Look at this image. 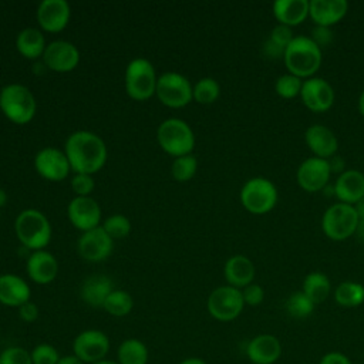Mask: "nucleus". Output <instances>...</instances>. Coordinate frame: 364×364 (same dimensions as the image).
Listing matches in <instances>:
<instances>
[{"mask_svg":"<svg viewBox=\"0 0 364 364\" xmlns=\"http://www.w3.org/2000/svg\"><path fill=\"white\" fill-rule=\"evenodd\" d=\"M109 351L108 336L97 328H88L78 333L73 341V354L84 364H94L105 360Z\"/></svg>","mask_w":364,"mask_h":364,"instance_id":"9b49d317","label":"nucleus"},{"mask_svg":"<svg viewBox=\"0 0 364 364\" xmlns=\"http://www.w3.org/2000/svg\"><path fill=\"white\" fill-rule=\"evenodd\" d=\"M300 98L304 107L313 112H326L334 104L333 87L320 77H311L303 81Z\"/></svg>","mask_w":364,"mask_h":364,"instance_id":"f3484780","label":"nucleus"},{"mask_svg":"<svg viewBox=\"0 0 364 364\" xmlns=\"http://www.w3.org/2000/svg\"><path fill=\"white\" fill-rule=\"evenodd\" d=\"M301 291L314 303L320 304L327 300L331 291L330 279L321 272H311L309 273L301 286Z\"/></svg>","mask_w":364,"mask_h":364,"instance_id":"c85d7f7f","label":"nucleus"},{"mask_svg":"<svg viewBox=\"0 0 364 364\" xmlns=\"http://www.w3.org/2000/svg\"><path fill=\"white\" fill-rule=\"evenodd\" d=\"M17 239L27 249L43 250L51 240V225L47 216L37 209H24L14 222Z\"/></svg>","mask_w":364,"mask_h":364,"instance_id":"7ed1b4c3","label":"nucleus"},{"mask_svg":"<svg viewBox=\"0 0 364 364\" xmlns=\"http://www.w3.org/2000/svg\"><path fill=\"white\" fill-rule=\"evenodd\" d=\"M71 9L65 0H43L37 7V23L44 31L58 33L70 21Z\"/></svg>","mask_w":364,"mask_h":364,"instance_id":"a211bd4d","label":"nucleus"},{"mask_svg":"<svg viewBox=\"0 0 364 364\" xmlns=\"http://www.w3.org/2000/svg\"><path fill=\"white\" fill-rule=\"evenodd\" d=\"M246 355L253 364H273L282 355V344L273 334H259L247 343Z\"/></svg>","mask_w":364,"mask_h":364,"instance_id":"412c9836","label":"nucleus"},{"mask_svg":"<svg viewBox=\"0 0 364 364\" xmlns=\"http://www.w3.org/2000/svg\"><path fill=\"white\" fill-rule=\"evenodd\" d=\"M158 77L152 63L144 57L131 60L125 68V91L136 101L151 98L156 91Z\"/></svg>","mask_w":364,"mask_h":364,"instance_id":"0eeeda50","label":"nucleus"},{"mask_svg":"<svg viewBox=\"0 0 364 364\" xmlns=\"http://www.w3.org/2000/svg\"><path fill=\"white\" fill-rule=\"evenodd\" d=\"M354 209L358 216V220H364V198L354 205Z\"/></svg>","mask_w":364,"mask_h":364,"instance_id":"8fccbe9b","label":"nucleus"},{"mask_svg":"<svg viewBox=\"0 0 364 364\" xmlns=\"http://www.w3.org/2000/svg\"><path fill=\"white\" fill-rule=\"evenodd\" d=\"M330 176L331 171L328 161L317 156L304 159L296 171V181L299 186L309 193L323 191L330 183Z\"/></svg>","mask_w":364,"mask_h":364,"instance_id":"f8f14e48","label":"nucleus"},{"mask_svg":"<svg viewBox=\"0 0 364 364\" xmlns=\"http://www.w3.org/2000/svg\"><path fill=\"white\" fill-rule=\"evenodd\" d=\"M318 364H351V361L346 354L340 351H330L320 358Z\"/></svg>","mask_w":364,"mask_h":364,"instance_id":"49530a36","label":"nucleus"},{"mask_svg":"<svg viewBox=\"0 0 364 364\" xmlns=\"http://www.w3.org/2000/svg\"><path fill=\"white\" fill-rule=\"evenodd\" d=\"M304 142L314 156L330 159L338 149L336 134L323 124H313L304 132Z\"/></svg>","mask_w":364,"mask_h":364,"instance_id":"6ab92c4d","label":"nucleus"},{"mask_svg":"<svg viewBox=\"0 0 364 364\" xmlns=\"http://www.w3.org/2000/svg\"><path fill=\"white\" fill-rule=\"evenodd\" d=\"M64 152L74 173L94 175L107 161L105 142L91 131L73 132L65 141Z\"/></svg>","mask_w":364,"mask_h":364,"instance_id":"f257e3e1","label":"nucleus"},{"mask_svg":"<svg viewBox=\"0 0 364 364\" xmlns=\"http://www.w3.org/2000/svg\"><path fill=\"white\" fill-rule=\"evenodd\" d=\"M273 16L279 21V24L287 27L300 26L307 17L310 11L309 0H277L273 3Z\"/></svg>","mask_w":364,"mask_h":364,"instance_id":"a878e982","label":"nucleus"},{"mask_svg":"<svg viewBox=\"0 0 364 364\" xmlns=\"http://www.w3.org/2000/svg\"><path fill=\"white\" fill-rule=\"evenodd\" d=\"M358 111H360L361 117L364 118V90L361 91V94L358 97Z\"/></svg>","mask_w":364,"mask_h":364,"instance_id":"864d4df0","label":"nucleus"},{"mask_svg":"<svg viewBox=\"0 0 364 364\" xmlns=\"http://www.w3.org/2000/svg\"><path fill=\"white\" fill-rule=\"evenodd\" d=\"M255 273L256 270L253 262L243 255H235L229 257L223 266V274L228 284L239 290L253 283Z\"/></svg>","mask_w":364,"mask_h":364,"instance_id":"393cba45","label":"nucleus"},{"mask_svg":"<svg viewBox=\"0 0 364 364\" xmlns=\"http://www.w3.org/2000/svg\"><path fill=\"white\" fill-rule=\"evenodd\" d=\"M159 146L169 155L178 158L192 154L195 146V135L188 122L179 118H168L162 121L156 131Z\"/></svg>","mask_w":364,"mask_h":364,"instance_id":"39448f33","label":"nucleus"},{"mask_svg":"<svg viewBox=\"0 0 364 364\" xmlns=\"http://www.w3.org/2000/svg\"><path fill=\"white\" fill-rule=\"evenodd\" d=\"M132 307H134L132 296L127 290H119V289H114L102 306V309L114 317L127 316L128 313H131Z\"/></svg>","mask_w":364,"mask_h":364,"instance_id":"2f4dec72","label":"nucleus"},{"mask_svg":"<svg viewBox=\"0 0 364 364\" xmlns=\"http://www.w3.org/2000/svg\"><path fill=\"white\" fill-rule=\"evenodd\" d=\"M357 239L364 243V220H358V225H357V229H355V233Z\"/></svg>","mask_w":364,"mask_h":364,"instance_id":"3c124183","label":"nucleus"},{"mask_svg":"<svg viewBox=\"0 0 364 364\" xmlns=\"http://www.w3.org/2000/svg\"><path fill=\"white\" fill-rule=\"evenodd\" d=\"M310 38L316 43V46H318L320 50L328 47V46L333 43V31H331V27L314 26V28L311 30Z\"/></svg>","mask_w":364,"mask_h":364,"instance_id":"37998d69","label":"nucleus"},{"mask_svg":"<svg viewBox=\"0 0 364 364\" xmlns=\"http://www.w3.org/2000/svg\"><path fill=\"white\" fill-rule=\"evenodd\" d=\"M303 81L304 80H301L290 73L283 74V75L277 77V80L274 82V91L283 100H291V98L300 97Z\"/></svg>","mask_w":364,"mask_h":364,"instance_id":"c9c22d12","label":"nucleus"},{"mask_svg":"<svg viewBox=\"0 0 364 364\" xmlns=\"http://www.w3.org/2000/svg\"><path fill=\"white\" fill-rule=\"evenodd\" d=\"M263 54L270 58V60H279V58H283L284 55V48L279 47L277 44H274L269 37L267 40L264 41L263 44Z\"/></svg>","mask_w":364,"mask_h":364,"instance_id":"a18cd8bd","label":"nucleus"},{"mask_svg":"<svg viewBox=\"0 0 364 364\" xmlns=\"http://www.w3.org/2000/svg\"><path fill=\"white\" fill-rule=\"evenodd\" d=\"M334 196L341 203L355 205L364 198V173L358 169H346L334 182Z\"/></svg>","mask_w":364,"mask_h":364,"instance_id":"aec40b11","label":"nucleus"},{"mask_svg":"<svg viewBox=\"0 0 364 364\" xmlns=\"http://www.w3.org/2000/svg\"><path fill=\"white\" fill-rule=\"evenodd\" d=\"M148 348L138 338H125L117 350L118 364H148Z\"/></svg>","mask_w":364,"mask_h":364,"instance_id":"c756f323","label":"nucleus"},{"mask_svg":"<svg viewBox=\"0 0 364 364\" xmlns=\"http://www.w3.org/2000/svg\"><path fill=\"white\" fill-rule=\"evenodd\" d=\"M114 247V239L104 230L102 226L82 232L77 250L80 256L87 262H102L105 260Z\"/></svg>","mask_w":364,"mask_h":364,"instance_id":"4468645a","label":"nucleus"},{"mask_svg":"<svg viewBox=\"0 0 364 364\" xmlns=\"http://www.w3.org/2000/svg\"><path fill=\"white\" fill-rule=\"evenodd\" d=\"M30 286L13 273L0 274V303L7 307H20L30 300Z\"/></svg>","mask_w":364,"mask_h":364,"instance_id":"b1692460","label":"nucleus"},{"mask_svg":"<svg viewBox=\"0 0 364 364\" xmlns=\"http://www.w3.org/2000/svg\"><path fill=\"white\" fill-rule=\"evenodd\" d=\"M6 202H7V193H6V191H4V189H1V188H0V208H1V206H4V205H6Z\"/></svg>","mask_w":364,"mask_h":364,"instance_id":"5fc2aeb1","label":"nucleus"},{"mask_svg":"<svg viewBox=\"0 0 364 364\" xmlns=\"http://www.w3.org/2000/svg\"><path fill=\"white\" fill-rule=\"evenodd\" d=\"M94 188H95V182L92 175L74 173V176L71 178V189L74 191L75 196H90Z\"/></svg>","mask_w":364,"mask_h":364,"instance_id":"ea45409f","label":"nucleus"},{"mask_svg":"<svg viewBox=\"0 0 364 364\" xmlns=\"http://www.w3.org/2000/svg\"><path fill=\"white\" fill-rule=\"evenodd\" d=\"M33 364H58L61 355L58 350L48 343H40L30 351Z\"/></svg>","mask_w":364,"mask_h":364,"instance_id":"4c0bfd02","label":"nucleus"},{"mask_svg":"<svg viewBox=\"0 0 364 364\" xmlns=\"http://www.w3.org/2000/svg\"><path fill=\"white\" fill-rule=\"evenodd\" d=\"M18 316H20V318H21L24 323H33V321H36V320L38 318V316H40L38 306H37L34 301L28 300V301H26L24 304H21V306L18 307Z\"/></svg>","mask_w":364,"mask_h":364,"instance_id":"c03bdc74","label":"nucleus"},{"mask_svg":"<svg viewBox=\"0 0 364 364\" xmlns=\"http://www.w3.org/2000/svg\"><path fill=\"white\" fill-rule=\"evenodd\" d=\"M196 171H198V159L192 154L175 158L171 165L172 178L178 182H188L195 176Z\"/></svg>","mask_w":364,"mask_h":364,"instance_id":"f704fd0d","label":"nucleus"},{"mask_svg":"<svg viewBox=\"0 0 364 364\" xmlns=\"http://www.w3.org/2000/svg\"><path fill=\"white\" fill-rule=\"evenodd\" d=\"M328 161V165H330V171L331 172H336V173H343L346 171V164H344V159L341 156H331Z\"/></svg>","mask_w":364,"mask_h":364,"instance_id":"de8ad7c7","label":"nucleus"},{"mask_svg":"<svg viewBox=\"0 0 364 364\" xmlns=\"http://www.w3.org/2000/svg\"><path fill=\"white\" fill-rule=\"evenodd\" d=\"M114 290L112 280L105 274H92L87 277L81 286L80 294L84 303L91 307H102L104 301Z\"/></svg>","mask_w":364,"mask_h":364,"instance_id":"bb28decb","label":"nucleus"},{"mask_svg":"<svg viewBox=\"0 0 364 364\" xmlns=\"http://www.w3.org/2000/svg\"><path fill=\"white\" fill-rule=\"evenodd\" d=\"M358 216L353 205L337 202L326 209L321 216V229L324 235L334 240L343 242L355 233Z\"/></svg>","mask_w":364,"mask_h":364,"instance_id":"6e6552de","label":"nucleus"},{"mask_svg":"<svg viewBox=\"0 0 364 364\" xmlns=\"http://www.w3.org/2000/svg\"><path fill=\"white\" fill-rule=\"evenodd\" d=\"M0 364H1V363H0Z\"/></svg>","mask_w":364,"mask_h":364,"instance_id":"13d9d810","label":"nucleus"},{"mask_svg":"<svg viewBox=\"0 0 364 364\" xmlns=\"http://www.w3.org/2000/svg\"><path fill=\"white\" fill-rule=\"evenodd\" d=\"M321 50L306 36H296L283 55L287 71L301 80L314 77L321 65Z\"/></svg>","mask_w":364,"mask_h":364,"instance_id":"f03ea898","label":"nucleus"},{"mask_svg":"<svg viewBox=\"0 0 364 364\" xmlns=\"http://www.w3.org/2000/svg\"><path fill=\"white\" fill-rule=\"evenodd\" d=\"M102 228L112 239H122L129 235L131 222L125 215L114 213L105 219Z\"/></svg>","mask_w":364,"mask_h":364,"instance_id":"e433bc0d","label":"nucleus"},{"mask_svg":"<svg viewBox=\"0 0 364 364\" xmlns=\"http://www.w3.org/2000/svg\"><path fill=\"white\" fill-rule=\"evenodd\" d=\"M0 109L11 122L24 125L33 119L37 104L30 88L23 84H9L1 88Z\"/></svg>","mask_w":364,"mask_h":364,"instance_id":"20e7f679","label":"nucleus"},{"mask_svg":"<svg viewBox=\"0 0 364 364\" xmlns=\"http://www.w3.org/2000/svg\"><path fill=\"white\" fill-rule=\"evenodd\" d=\"M294 37H296V36H293L291 28L287 27V26H283V24L274 26L273 30L270 31V36H269V38H270L274 44H277L279 47L284 48V51H286L287 46L293 41Z\"/></svg>","mask_w":364,"mask_h":364,"instance_id":"a19ab883","label":"nucleus"},{"mask_svg":"<svg viewBox=\"0 0 364 364\" xmlns=\"http://www.w3.org/2000/svg\"><path fill=\"white\" fill-rule=\"evenodd\" d=\"M46 46L47 44L43 33L34 27L23 28L16 37L17 51L24 58H28V60H36L38 57H43Z\"/></svg>","mask_w":364,"mask_h":364,"instance_id":"cd10ccee","label":"nucleus"},{"mask_svg":"<svg viewBox=\"0 0 364 364\" xmlns=\"http://www.w3.org/2000/svg\"><path fill=\"white\" fill-rule=\"evenodd\" d=\"M178 364H208V363H206L205 360L199 358V357H188V358L182 360V361L178 363Z\"/></svg>","mask_w":364,"mask_h":364,"instance_id":"603ef678","label":"nucleus"},{"mask_svg":"<svg viewBox=\"0 0 364 364\" xmlns=\"http://www.w3.org/2000/svg\"><path fill=\"white\" fill-rule=\"evenodd\" d=\"M192 88L193 87L185 75L168 71L158 77L155 94L164 105L169 108H182L193 100Z\"/></svg>","mask_w":364,"mask_h":364,"instance_id":"9d476101","label":"nucleus"},{"mask_svg":"<svg viewBox=\"0 0 364 364\" xmlns=\"http://www.w3.org/2000/svg\"><path fill=\"white\" fill-rule=\"evenodd\" d=\"M348 11L346 0H310L309 17L316 26L331 27L337 24Z\"/></svg>","mask_w":364,"mask_h":364,"instance_id":"5701e85b","label":"nucleus"},{"mask_svg":"<svg viewBox=\"0 0 364 364\" xmlns=\"http://www.w3.org/2000/svg\"><path fill=\"white\" fill-rule=\"evenodd\" d=\"M0 92H1V88H0Z\"/></svg>","mask_w":364,"mask_h":364,"instance_id":"4d7b16f0","label":"nucleus"},{"mask_svg":"<svg viewBox=\"0 0 364 364\" xmlns=\"http://www.w3.org/2000/svg\"><path fill=\"white\" fill-rule=\"evenodd\" d=\"M243 208L253 215L269 213L277 203L276 185L263 176H255L245 182L239 193Z\"/></svg>","mask_w":364,"mask_h":364,"instance_id":"423d86ee","label":"nucleus"},{"mask_svg":"<svg viewBox=\"0 0 364 364\" xmlns=\"http://www.w3.org/2000/svg\"><path fill=\"white\" fill-rule=\"evenodd\" d=\"M242 297H243L245 304L255 307V306H259L263 301L264 290L260 284L250 283V284H247L246 287L242 289Z\"/></svg>","mask_w":364,"mask_h":364,"instance_id":"79ce46f5","label":"nucleus"},{"mask_svg":"<svg viewBox=\"0 0 364 364\" xmlns=\"http://www.w3.org/2000/svg\"><path fill=\"white\" fill-rule=\"evenodd\" d=\"M243 307L245 301L242 290L229 284L212 290L206 301L208 313L218 321H232L237 318L243 311Z\"/></svg>","mask_w":364,"mask_h":364,"instance_id":"1a4fd4ad","label":"nucleus"},{"mask_svg":"<svg viewBox=\"0 0 364 364\" xmlns=\"http://www.w3.org/2000/svg\"><path fill=\"white\" fill-rule=\"evenodd\" d=\"M26 272L34 283L48 284L58 273V262L50 252L36 250L27 259Z\"/></svg>","mask_w":364,"mask_h":364,"instance_id":"4be33fe9","label":"nucleus"},{"mask_svg":"<svg viewBox=\"0 0 364 364\" xmlns=\"http://www.w3.org/2000/svg\"><path fill=\"white\" fill-rule=\"evenodd\" d=\"M67 216L74 228L87 232L100 226L101 208L91 196H74L67 206Z\"/></svg>","mask_w":364,"mask_h":364,"instance_id":"dca6fc26","label":"nucleus"},{"mask_svg":"<svg viewBox=\"0 0 364 364\" xmlns=\"http://www.w3.org/2000/svg\"><path fill=\"white\" fill-rule=\"evenodd\" d=\"M94 364H118V361H112V360H108V358H105V360L97 361V363H94Z\"/></svg>","mask_w":364,"mask_h":364,"instance_id":"6e6d98bb","label":"nucleus"},{"mask_svg":"<svg viewBox=\"0 0 364 364\" xmlns=\"http://www.w3.org/2000/svg\"><path fill=\"white\" fill-rule=\"evenodd\" d=\"M314 303L300 290L291 293L286 300V311L293 318H306L314 311Z\"/></svg>","mask_w":364,"mask_h":364,"instance_id":"72a5a7b5","label":"nucleus"},{"mask_svg":"<svg viewBox=\"0 0 364 364\" xmlns=\"http://www.w3.org/2000/svg\"><path fill=\"white\" fill-rule=\"evenodd\" d=\"M43 61L51 71L70 73L80 63V51L70 41L54 40L46 46Z\"/></svg>","mask_w":364,"mask_h":364,"instance_id":"2eb2a0df","label":"nucleus"},{"mask_svg":"<svg viewBox=\"0 0 364 364\" xmlns=\"http://www.w3.org/2000/svg\"><path fill=\"white\" fill-rule=\"evenodd\" d=\"M334 300L341 307H358L364 303V286L357 282H341L334 290Z\"/></svg>","mask_w":364,"mask_h":364,"instance_id":"7c9ffc66","label":"nucleus"},{"mask_svg":"<svg viewBox=\"0 0 364 364\" xmlns=\"http://www.w3.org/2000/svg\"><path fill=\"white\" fill-rule=\"evenodd\" d=\"M58 364H84L81 360H78L74 354H70V355H64L60 358Z\"/></svg>","mask_w":364,"mask_h":364,"instance_id":"09e8293b","label":"nucleus"},{"mask_svg":"<svg viewBox=\"0 0 364 364\" xmlns=\"http://www.w3.org/2000/svg\"><path fill=\"white\" fill-rule=\"evenodd\" d=\"M193 100L199 104L208 105L215 102L220 95V85L219 82L212 77H203L200 78L192 88Z\"/></svg>","mask_w":364,"mask_h":364,"instance_id":"473e14b6","label":"nucleus"},{"mask_svg":"<svg viewBox=\"0 0 364 364\" xmlns=\"http://www.w3.org/2000/svg\"><path fill=\"white\" fill-rule=\"evenodd\" d=\"M1 364H33L28 350L20 346H10L0 353Z\"/></svg>","mask_w":364,"mask_h":364,"instance_id":"58836bf2","label":"nucleus"},{"mask_svg":"<svg viewBox=\"0 0 364 364\" xmlns=\"http://www.w3.org/2000/svg\"><path fill=\"white\" fill-rule=\"evenodd\" d=\"M34 168L40 176L53 182L65 179L71 171L65 152L55 146L40 149L34 156Z\"/></svg>","mask_w":364,"mask_h":364,"instance_id":"ddd939ff","label":"nucleus"}]
</instances>
